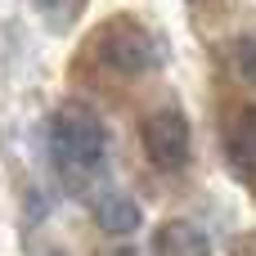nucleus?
I'll use <instances>...</instances> for the list:
<instances>
[{"instance_id":"nucleus-1","label":"nucleus","mask_w":256,"mask_h":256,"mask_svg":"<svg viewBox=\"0 0 256 256\" xmlns=\"http://www.w3.org/2000/svg\"><path fill=\"white\" fill-rule=\"evenodd\" d=\"M104 153H108V130L86 104H63L50 117V158H54V171L63 176V184H72V189L86 184L104 166Z\"/></svg>"},{"instance_id":"nucleus-2","label":"nucleus","mask_w":256,"mask_h":256,"mask_svg":"<svg viewBox=\"0 0 256 256\" xmlns=\"http://www.w3.org/2000/svg\"><path fill=\"white\" fill-rule=\"evenodd\" d=\"M86 50L94 54V63H104V68L117 72V76H144V72H153V68L162 63L158 36H153L140 18H130V14L104 18V22L90 32Z\"/></svg>"},{"instance_id":"nucleus-3","label":"nucleus","mask_w":256,"mask_h":256,"mask_svg":"<svg viewBox=\"0 0 256 256\" xmlns=\"http://www.w3.org/2000/svg\"><path fill=\"white\" fill-rule=\"evenodd\" d=\"M140 140H144V153L158 171H184L189 166V153H194V140H189V122L184 112L176 108H158L144 117L140 126Z\"/></svg>"},{"instance_id":"nucleus-4","label":"nucleus","mask_w":256,"mask_h":256,"mask_svg":"<svg viewBox=\"0 0 256 256\" xmlns=\"http://www.w3.org/2000/svg\"><path fill=\"white\" fill-rule=\"evenodd\" d=\"M225 158L234 176L256 189V104H238L225 122Z\"/></svg>"},{"instance_id":"nucleus-5","label":"nucleus","mask_w":256,"mask_h":256,"mask_svg":"<svg viewBox=\"0 0 256 256\" xmlns=\"http://www.w3.org/2000/svg\"><path fill=\"white\" fill-rule=\"evenodd\" d=\"M153 256H212V238L198 220H162L153 230Z\"/></svg>"},{"instance_id":"nucleus-6","label":"nucleus","mask_w":256,"mask_h":256,"mask_svg":"<svg viewBox=\"0 0 256 256\" xmlns=\"http://www.w3.org/2000/svg\"><path fill=\"white\" fill-rule=\"evenodd\" d=\"M90 212H94V225H99L104 234H112V238L135 234L140 220H144V216H140V202H135L130 194H122V189H104V194H94Z\"/></svg>"},{"instance_id":"nucleus-7","label":"nucleus","mask_w":256,"mask_h":256,"mask_svg":"<svg viewBox=\"0 0 256 256\" xmlns=\"http://www.w3.org/2000/svg\"><path fill=\"white\" fill-rule=\"evenodd\" d=\"M225 50H230V68L238 72V81L256 90V36H234Z\"/></svg>"},{"instance_id":"nucleus-8","label":"nucleus","mask_w":256,"mask_h":256,"mask_svg":"<svg viewBox=\"0 0 256 256\" xmlns=\"http://www.w3.org/2000/svg\"><path fill=\"white\" fill-rule=\"evenodd\" d=\"M230 256H256V230H248V234H238V238L230 243Z\"/></svg>"},{"instance_id":"nucleus-9","label":"nucleus","mask_w":256,"mask_h":256,"mask_svg":"<svg viewBox=\"0 0 256 256\" xmlns=\"http://www.w3.org/2000/svg\"><path fill=\"white\" fill-rule=\"evenodd\" d=\"M36 4H40V9H54V4H58V0H36Z\"/></svg>"},{"instance_id":"nucleus-10","label":"nucleus","mask_w":256,"mask_h":256,"mask_svg":"<svg viewBox=\"0 0 256 256\" xmlns=\"http://www.w3.org/2000/svg\"><path fill=\"white\" fill-rule=\"evenodd\" d=\"M45 256H63V252H45Z\"/></svg>"}]
</instances>
